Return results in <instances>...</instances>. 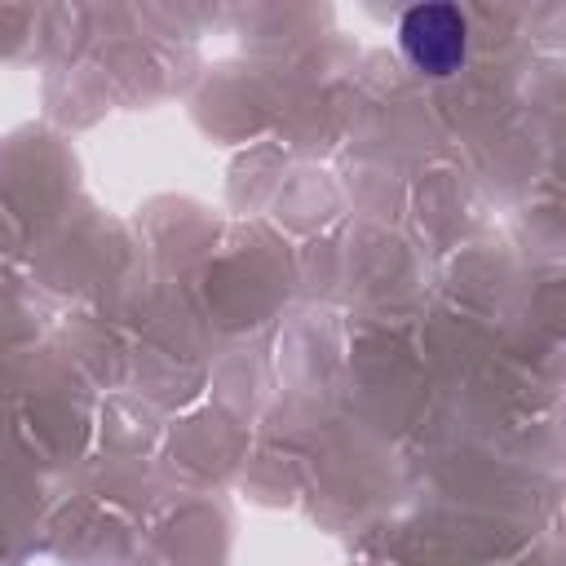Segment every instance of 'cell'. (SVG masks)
<instances>
[{
    "mask_svg": "<svg viewBox=\"0 0 566 566\" xmlns=\"http://www.w3.org/2000/svg\"><path fill=\"white\" fill-rule=\"evenodd\" d=\"M398 44L420 75H451L469 49V22L455 4H416L398 22Z\"/></svg>",
    "mask_w": 566,
    "mask_h": 566,
    "instance_id": "cell-1",
    "label": "cell"
}]
</instances>
